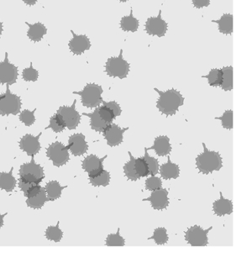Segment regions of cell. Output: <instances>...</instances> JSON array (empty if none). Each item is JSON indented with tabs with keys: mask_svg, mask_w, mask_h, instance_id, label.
Listing matches in <instances>:
<instances>
[{
	"mask_svg": "<svg viewBox=\"0 0 252 268\" xmlns=\"http://www.w3.org/2000/svg\"><path fill=\"white\" fill-rule=\"evenodd\" d=\"M110 173L108 171L103 170L94 178H89V183L94 187H107L110 183Z\"/></svg>",
	"mask_w": 252,
	"mask_h": 268,
	"instance_id": "31",
	"label": "cell"
},
{
	"mask_svg": "<svg viewBox=\"0 0 252 268\" xmlns=\"http://www.w3.org/2000/svg\"><path fill=\"white\" fill-rule=\"evenodd\" d=\"M222 90L231 91L233 89V67H224L222 68Z\"/></svg>",
	"mask_w": 252,
	"mask_h": 268,
	"instance_id": "29",
	"label": "cell"
},
{
	"mask_svg": "<svg viewBox=\"0 0 252 268\" xmlns=\"http://www.w3.org/2000/svg\"><path fill=\"white\" fill-rule=\"evenodd\" d=\"M6 216V214H0V228L3 226L4 224V218Z\"/></svg>",
	"mask_w": 252,
	"mask_h": 268,
	"instance_id": "47",
	"label": "cell"
},
{
	"mask_svg": "<svg viewBox=\"0 0 252 268\" xmlns=\"http://www.w3.org/2000/svg\"><path fill=\"white\" fill-rule=\"evenodd\" d=\"M76 103L77 100H74L72 106H62L57 110V113L64 120L66 128L70 130L76 129L81 121V115L76 109Z\"/></svg>",
	"mask_w": 252,
	"mask_h": 268,
	"instance_id": "9",
	"label": "cell"
},
{
	"mask_svg": "<svg viewBox=\"0 0 252 268\" xmlns=\"http://www.w3.org/2000/svg\"><path fill=\"white\" fill-rule=\"evenodd\" d=\"M213 226H210L207 229H203L199 225H193L188 228L185 232V240L188 244L194 247H203L208 245V234Z\"/></svg>",
	"mask_w": 252,
	"mask_h": 268,
	"instance_id": "5",
	"label": "cell"
},
{
	"mask_svg": "<svg viewBox=\"0 0 252 268\" xmlns=\"http://www.w3.org/2000/svg\"><path fill=\"white\" fill-rule=\"evenodd\" d=\"M49 128H51L56 133H60V132H62L66 129L64 120H63L62 117L60 115L59 113H56L55 115H53L51 118Z\"/></svg>",
	"mask_w": 252,
	"mask_h": 268,
	"instance_id": "36",
	"label": "cell"
},
{
	"mask_svg": "<svg viewBox=\"0 0 252 268\" xmlns=\"http://www.w3.org/2000/svg\"><path fill=\"white\" fill-rule=\"evenodd\" d=\"M13 168L10 173H0V189L6 192H12L16 186V179L12 175Z\"/></svg>",
	"mask_w": 252,
	"mask_h": 268,
	"instance_id": "27",
	"label": "cell"
},
{
	"mask_svg": "<svg viewBox=\"0 0 252 268\" xmlns=\"http://www.w3.org/2000/svg\"><path fill=\"white\" fill-rule=\"evenodd\" d=\"M215 119H219L221 121L222 127L224 129H233V110L231 109L224 111L221 116L216 117Z\"/></svg>",
	"mask_w": 252,
	"mask_h": 268,
	"instance_id": "38",
	"label": "cell"
},
{
	"mask_svg": "<svg viewBox=\"0 0 252 268\" xmlns=\"http://www.w3.org/2000/svg\"><path fill=\"white\" fill-rule=\"evenodd\" d=\"M83 115L88 116L90 119V126L92 129L94 131L100 132L103 133V130L106 129V127L108 126V124H107L102 118H101L99 113H98V108H96L95 110L93 111V113H82Z\"/></svg>",
	"mask_w": 252,
	"mask_h": 268,
	"instance_id": "22",
	"label": "cell"
},
{
	"mask_svg": "<svg viewBox=\"0 0 252 268\" xmlns=\"http://www.w3.org/2000/svg\"><path fill=\"white\" fill-rule=\"evenodd\" d=\"M41 136V133H40L37 137H34L32 135H26L21 138L20 142L21 149L26 152L27 155L34 158V156L36 155L41 150V144L39 142Z\"/></svg>",
	"mask_w": 252,
	"mask_h": 268,
	"instance_id": "17",
	"label": "cell"
},
{
	"mask_svg": "<svg viewBox=\"0 0 252 268\" xmlns=\"http://www.w3.org/2000/svg\"><path fill=\"white\" fill-rule=\"evenodd\" d=\"M47 158L52 161L53 165L57 168L67 164L69 161V151L67 147L59 142L50 145L47 151Z\"/></svg>",
	"mask_w": 252,
	"mask_h": 268,
	"instance_id": "8",
	"label": "cell"
},
{
	"mask_svg": "<svg viewBox=\"0 0 252 268\" xmlns=\"http://www.w3.org/2000/svg\"><path fill=\"white\" fill-rule=\"evenodd\" d=\"M220 198L213 204V210L215 215L219 217L224 216V215H230L233 213V203L231 200L225 199L223 196L222 192H219Z\"/></svg>",
	"mask_w": 252,
	"mask_h": 268,
	"instance_id": "19",
	"label": "cell"
},
{
	"mask_svg": "<svg viewBox=\"0 0 252 268\" xmlns=\"http://www.w3.org/2000/svg\"><path fill=\"white\" fill-rule=\"evenodd\" d=\"M148 240H154L155 243L158 245H166L169 240L167 229L164 227H159V228L155 229L153 235L148 238Z\"/></svg>",
	"mask_w": 252,
	"mask_h": 268,
	"instance_id": "30",
	"label": "cell"
},
{
	"mask_svg": "<svg viewBox=\"0 0 252 268\" xmlns=\"http://www.w3.org/2000/svg\"><path fill=\"white\" fill-rule=\"evenodd\" d=\"M59 222L57 223L56 226H49L46 230V237L47 240L54 242H59L63 237V232L62 229L59 228Z\"/></svg>",
	"mask_w": 252,
	"mask_h": 268,
	"instance_id": "34",
	"label": "cell"
},
{
	"mask_svg": "<svg viewBox=\"0 0 252 268\" xmlns=\"http://www.w3.org/2000/svg\"><path fill=\"white\" fill-rule=\"evenodd\" d=\"M67 149L75 157L84 155L88 152V145L86 142L84 135L74 134L71 136L68 139Z\"/></svg>",
	"mask_w": 252,
	"mask_h": 268,
	"instance_id": "15",
	"label": "cell"
},
{
	"mask_svg": "<svg viewBox=\"0 0 252 268\" xmlns=\"http://www.w3.org/2000/svg\"><path fill=\"white\" fill-rule=\"evenodd\" d=\"M98 113L100 115L101 118L107 123V124H110L113 123V119H115V116L113 114V112L110 108H108L107 106L103 105L98 107Z\"/></svg>",
	"mask_w": 252,
	"mask_h": 268,
	"instance_id": "39",
	"label": "cell"
},
{
	"mask_svg": "<svg viewBox=\"0 0 252 268\" xmlns=\"http://www.w3.org/2000/svg\"><path fill=\"white\" fill-rule=\"evenodd\" d=\"M129 62L123 58V50H120L118 57H109L105 65V72L111 78H118L124 79L129 74Z\"/></svg>",
	"mask_w": 252,
	"mask_h": 268,
	"instance_id": "4",
	"label": "cell"
},
{
	"mask_svg": "<svg viewBox=\"0 0 252 268\" xmlns=\"http://www.w3.org/2000/svg\"><path fill=\"white\" fill-rule=\"evenodd\" d=\"M108 156L99 158L95 155H89L82 162L83 170L88 173L89 178H94L103 170V161Z\"/></svg>",
	"mask_w": 252,
	"mask_h": 268,
	"instance_id": "14",
	"label": "cell"
},
{
	"mask_svg": "<svg viewBox=\"0 0 252 268\" xmlns=\"http://www.w3.org/2000/svg\"><path fill=\"white\" fill-rule=\"evenodd\" d=\"M22 77H23L24 80L26 81V82H36L38 79V71L34 68L32 62H31L30 67L24 69Z\"/></svg>",
	"mask_w": 252,
	"mask_h": 268,
	"instance_id": "42",
	"label": "cell"
},
{
	"mask_svg": "<svg viewBox=\"0 0 252 268\" xmlns=\"http://www.w3.org/2000/svg\"><path fill=\"white\" fill-rule=\"evenodd\" d=\"M162 188V178L157 176H152L146 181V189L148 191L158 190Z\"/></svg>",
	"mask_w": 252,
	"mask_h": 268,
	"instance_id": "40",
	"label": "cell"
},
{
	"mask_svg": "<svg viewBox=\"0 0 252 268\" xmlns=\"http://www.w3.org/2000/svg\"><path fill=\"white\" fill-rule=\"evenodd\" d=\"M218 25L220 33L224 35H231L233 33V16L231 14H224L219 20L212 21Z\"/></svg>",
	"mask_w": 252,
	"mask_h": 268,
	"instance_id": "21",
	"label": "cell"
},
{
	"mask_svg": "<svg viewBox=\"0 0 252 268\" xmlns=\"http://www.w3.org/2000/svg\"><path fill=\"white\" fill-rule=\"evenodd\" d=\"M23 1L27 6H34L37 2V0H23Z\"/></svg>",
	"mask_w": 252,
	"mask_h": 268,
	"instance_id": "46",
	"label": "cell"
},
{
	"mask_svg": "<svg viewBox=\"0 0 252 268\" xmlns=\"http://www.w3.org/2000/svg\"><path fill=\"white\" fill-rule=\"evenodd\" d=\"M154 90L159 94V98L157 101V108L167 117L175 115L181 106L184 104L183 96L175 88L161 91L154 88Z\"/></svg>",
	"mask_w": 252,
	"mask_h": 268,
	"instance_id": "1",
	"label": "cell"
},
{
	"mask_svg": "<svg viewBox=\"0 0 252 268\" xmlns=\"http://www.w3.org/2000/svg\"><path fill=\"white\" fill-rule=\"evenodd\" d=\"M18 78V68L9 61L8 53H6V59L0 62V84L12 85L16 83Z\"/></svg>",
	"mask_w": 252,
	"mask_h": 268,
	"instance_id": "11",
	"label": "cell"
},
{
	"mask_svg": "<svg viewBox=\"0 0 252 268\" xmlns=\"http://www.w3.org/2000/svg\"><path fill=\"white\" fill-rule=\"evenodd\" d=\"M119 2H121V3H125V2H127L128 0H118Z\"/></svg>",
	"mask_w": 252,
	"mask_h": 268,
	"instance_id": "49",
	"label": "cell"
},
{
	"mask_svg": "<svg viewBox=\"0 0 252 268\" xmlns=\"http://www.w3.org/2000/svg\"><path fill=\"white\" fill-rule=\"evenodd\" d=\"M129 127L120 128L115 124H108L106 129L103 131L104 139L107 142V144L110 147H118L123 142V133L128 130Z\"/></svg>",
	"mask_w": 252,
	"mask_h": 268,
	"instance_id": "13",
	"label": "cell"
},
{
	"mask_svg": "<svg viewBox=\"0 0 252 268\" xmlns=\"http://www.w3.org/2000/svg\"><path fill=\"white\" fill-rule=\"evenodd\" d=\"M21 98L11 93L9 85H7L6 93L0 95V115H16L21 112Z\"/></svg>",
	"mask_w": 252,
	"mask_h": 268,
	"instance_id": "6",
	"label": "cell"
},
{
	"mask_svg": "<svg viewBox=\"0 0 252 268\" xmlns=\"http://www.w3.org/2000/svg\"><path fill=\"white\" fill-rule=\"evenodd\" d=\"M47 200L48 199H47L45 188H41V190L39 191L37 194L30 198H27L26 204L31 209H40L44 206Z\"/></svg>",
	"mask_w": 252,
	"mask_h": 268,
	"instance_id": "25",
	"label": "cell"
},
{
	"mask_svg": "<svg viewBox=\"0 0 252 268\" xmlns=\"http://www.w3.org/2000/svg\"><path fill=\"white\" fill-rule=\"evenodd\" d=\"M193 5L196 9L208 7L210 5V0H193Z\"/></svg>",
	"mask_w": 252,
	"mask_h": 268,
	"instance_id": "45",
	"label": "cell"
},
{
	"mask_svg": "<svg viewBox=\"0 0 252 268\" xmlns=\"http://www.w3.org/2000/svg\"><path fill=\"white\" fill-rule=\"evenodd\" d=\"M72 34V39L69 42V49L74 55H82L86 51L90 49L91 42L88 36L85 35H76L73 31H71Z\"/></svg>",
	"mask_w": 252,
	"mask_h": 268,
	"instance_id": "16",
	"label": "cell"
},
{
	"mask_svg": "<svg viewBox=\"0 0 252 268\" xmlns=\"http://www.w3.org/2000/svg\"><path fill=\"white\" fill-rule=\"evenodd\" d=\"M147 150H154L158 157H166L170 154L173 148L169 137L167 136H160L155 138L154 143L152 147L147 148Z\"/></svg>",
	"mask_w": 252,
	"mask_h": 268,
	"instance_id": "18",
	"label": "cell"
},
{
	"mask_svg": "<svg viewBox=\"0 0 252 268\" xmlns=\"http://www.w3.org/2000/svg\"><path fill=\"white\" fill-rule=\"evenodd\" d=\"M144 159L147 163V167L149 169V174L152 176H156L159 173V162L157 158L151 157L148 153L147 147H145Z\"/></svg>",
	"mask_w": 252,
	"mask_h": 268,
	"instance_id": "33",
	"label": "cell"
},
{
	"mask_svg": "<svg viewBox=\"0 0 252 268\" xmlns=\"http://www.w3.org/2000/svg\"><path fill=\"white\" fill-rule=\"evenodd\" d=\"M67 187H62L57 181H52L47 183L45 191L47 194V199L49 201H54L59 199L62 196V190L63 188Z\"/></svg>",
	"mask_w": 252,
	"mask_h": 268,
	"instance_id": "26",
	"label": "cell"
},
{
	"mask_svg": "<svg viewBox=\"0 0 252 268\" xmlns=\"http://www.w3.org/2000/svg\"><path fill=\"white\" fill-rule=\"evenodd\" d=\"M107 246H123L125 245V240L120 235V228H118L117 232L109 234L105 240Z\"/></svg>",
	"mask_w": 252,
	"mask_h": 268,
	"instance_id": "35",
	"label": "cell"
},
{
	"mask_svg": "<svg viewBox=\"0 0 252 268\" xmlns=\"http://www.w3.org/2000/svg\"><path fill=\"white\" fill-rule=\"evenodd\" d=\"M2 31H3V25L0 22V36H1V34H2Z\"/></svg>",
	"mask_w": 252,
	"mask_h": 268,
	"instance_id": "48",
	"label": "cell"
},
{
	"mask_svg": "<svg viewBox=\"0 0 252 268\" xmlns=\"http://www.w3.org/2000/svg\"><path fill=\"white\" fill-rule=\"evenodd\" d=\"M169 192L167 188H160L158 190L152 191V194L142 201L150 202L152 209L155 210H164L169 205Z\"/></svg>",
	"mask_w": 252,
	"mask_h": 268,
	"instance_id": "12",
	"label": "cell"
},
{
	"mask_svg": "<svg viewBox=\"0 0 252 268\" xmlns=\"http://www.w3.org/2000/svg\"><path fill=\"white\" fill-rule=\"evenodd\" d=\"M102 103H103V105L107 106L108 108H110L115 118L116 117L120 116L121 113H122V109H121L120 105L117 102H115V101H109V102L103 101Z\"/></svg>",
	"mask_w": 252,
	"mask_h": 268,
	"instance_id": "43",
	"label": "cell"
},
{
	"mask_svg": "<svg viewBox=\"0 0 252 268\" xmlns=\"http://www.w3.org/2000/svg\"><path fill=\"white\" fill-rule=\"evenodd\" d=\"M203 78L208 80V84L211 87H220L222 83V70L214 68L206 76H203Z\"/></svg>",
	"mask_w": 252,
	"mask_h": 268,
	"instance_id": "32",
	"label": "cell"
},
{
	"mask_svg": "<svg viewBox=\"0 0 252 268\" xmlns=\"http://www.w3.org/2000/svg\"><path fill=\"white\" fill-rule=\"evenodd\" d=\"M35 185H36V183H30V182L21 180V179H20V183H19V187H20L21 190L23 192L24 194L26 193L27 191L30 190Z\"/></svg>",
	"mask_w": 252,
	"mask_h": 268,
	"instance_id": "44",
	"label": "cell"
},
{
	"mask_svg": "<svg viewBox=\"0 0 252 268\" xmlns=\"http://www.w3.org/2000/svg\"><path fill=\"white\" fill-rule=\"evenodd\" d=\"M135 168L140 178H145L149 175V169L147 167V163L145 161L144 157L135 159Z\"/></svg>",
	"mask_w": 252,
	"mask_h": 268,
	"instance_id": "37",
	"label": "cell"
},
{
	"mask_svg": "<svg viewBox=\"0 0 252 268\" xmlns=\"http://www.w3.org/2000/svg\"><path fill=\"white\" fill-rule=\"evenodd\" d=\"M203 152L196 158V167L198 172L204 175L211 174L215 171L220 170L223 168V158L220 153L214 151H209L205 143H202Z\"/></svg>",
	"mask_w": 252,
	"mask_h": 268,
	"instance_id": "2",
	"label": "cell"
},
{
	"mask_svg": "<svg viewBox=\"0 0 252 268\" xmlns=\"http://www.w3.org/2000/svg\"><path fill=\"white\" fill-rule=\"evenodd\" d=\"M128 154L130 156V161L127 162L123 166V173H124V176H125L128 180L136 182V181L139 180L140 178H141L139 175L137 174V170L135 168V159L136 158L133 157L132 152H128Z\"/></svg>",
	"mask_w": 252,
	"mask_h": 268,
	"instance_id": "28",
	"label": "cell"
},
{
	"mask_svg": "<svg viewBox=\"0 0 252 268\" xmlns=\"http://www.w3.org/2000/svg\"><path fill=\"white\" fill-rule=\"evenodd\" d=\"M26 25L29 26L28 34H27L28 37L33 42H40L43 38V36L47 34V30L46 26L41 23L31 25L26 22Z\"/></svg>",
	"mask_w": 252,
	"mask_h": 268,
	"instance_id": "24",
	"label": "cell"
},
{
	"mask_svg": "<svg viewBox=\"0 0 252 268\" xmlns=\"http://www.w3.org/2000/svg\"><path fill=\"white\" fill-rule=\"evenodd\" d=\"M159 173L164 180L177 179L180 176V168L178 164L172 163L170 157H168L167 163L162 164L159 168Z\"/></svg>",
	"mask_w": 252,
	"mask_h": 268,
	"instance_id": "20",
	"label": "cell"
},
{
	"mask_svg": "<svg viewBox=\"0 0 252 268\" xmlns=\"http://www.w3.org/2000/svg\"><path fill=\"white\" fill-rule=\"evenodd\" d=\"M20 176L21 180L39 184L44 179V170L41 165L35 163L34 158H32L31 163H26L21 166Z\"/></svg>",
	"mask_w": 252,
	"mask_h": 268,
	"instance_id": "7",
	"label": "cell"
},
{
	"mask_svg": "<svg viewBox=\"0 0 252 268\" xmlns=\"http://www.w3.org/2000/svg\"><path fill=\"white\" fill-rule=\"evenodd\" d=\"M36 109H34L33 111L23 110L20 114V119L21 121L24 124H26V126H31L36 121V117H35V112Z\"/></svg>",
	"mask_w": 252,
	"mask_h": 268,
	"instance_id": "41",
	"label": "cell"
},
{
	"mask_svg": "<svg viewBox=\"0 0 252 268\" xmlns=\"http://www.w3.org/2000/svg\"><path fill=\"white\" fill-rule=\"evenodd\" d=\"M73 93L81 97L82 105L87 108H98L103 101L102 98L103 88L95 83H88L82 91L73 92Z\"/></svg>",
	"mask_w": 252,
	"mask_h": 268,
	"instance_id": "3",
	"label": "cell"
},
{
	"mask_svg": "<svg viewBox=\"0 0 252 268\" xmlns=\"http://www.w3.org/2000/svg\"><path fill=\"white\" fill-rule=\"evenodd\" d=\"M168 24L162 18V11L160 10L158 16L147 19L145 30L150 36L163 37L167 34Z\"/></svg>",
	"mask_w": 252,
	"mask_h": 268,
	"instance_id": "10",
	"label": "cell"
},
{
	"mask_svg": "<svg viewBox=\"0 0 252 268\" xmlns=\"http://www.w3.org/2000/svg\"><path fill=\"white\" fill-rule=\"evenodd\" d=\"M140 22L134 16H133V9L131 10L130 16H123L120 21V28L125 32H137L139 29Z\"/></svg>",
	"mask_w": 252,
	"mask_h": 268,
	"instance_id": "23",
	"label": "cell"
}]
</instances>
